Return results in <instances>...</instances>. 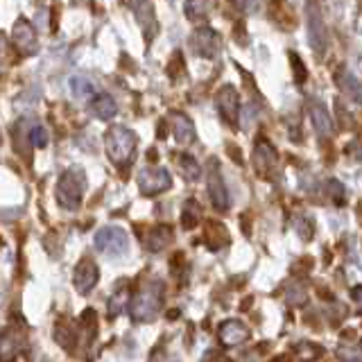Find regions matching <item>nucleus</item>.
Here are the masks:
<instances>
[{"label":"nucleus","mask_w":362,"mask_h":362,"mask_svg":"<svg viewBox=\"0 0 362 362\" xmlns=\"http://www.w3.org/2000/svg\"><path fill=\"white\" fill-rule=\"evenodd\" d=\"M105 150L113 165H129L136 156V150H139V136L122 124H113L105 134Z\"/></svg>","instance_id":"1"},{"label":"nucleus","mask_w":362,"mask_h":362,"mask_svg":"<svg viewBox=\"0 0 362 362\" xmlns=\"http://www.w3.org/2000/svg\"><path fill=\"white\" fill-rule=\"evenodd\" d=\"M84 192H86V175L79 165H73L57 181L54 197L64 211H77L84 199Z\"/></svg>","instance_id":"2"},{"label":"nucleus","mask_w":362,"mask_h":362,"mask_svg":"<svg viewBox=\"0 0 362 362\" xmlns=\"http://www.w3.org/2000/svg\"><path fill=\"white\" fill-rule=\"evenodd\" d=\"M161 305H163V286L161 283H147L139 294H134V299L129 303V313L136 322H152L161 313Z\"/></svg>","instance_id":"3"},{"label":"nucleus","mask_w":362,"mask_h":362,"mask_svg":"<svg viewBox=\"0 0 362 362\" xmlns=\"http://www.w3.org/2000/svg\"><path fill=\"white\" fill-rule=\"evenodd\" d=\"M305 18H308V43L315 50V54L322 57L328 45V30H326V23H324L322 9L317 5V0H308V3H305Z\"/></svg>","instance_id":"4"},{"label":"nucleus","mask_w":362,"mask_h":362,"mask_svg":"<svg viewBox=\"0 0 362 362\" xmlns=\"http://www.w3.org/2000/svg\"><path fill=\"white\" fill-rule=\"evenodd\" d=\"M95 249L107 256H122L129 249V235L120 226H102L95 233Z\"/></svg>","instance_id":"5"},{"label":"nucleus","mask_w":362,"mask_h":362,"mask_svg":"<svg viewBox=\"0 0 362 362\" xmlns=\"http://www.w3.org/2000/svg\"><path fill=\"white\" fill-rule=\"evenodd\" d=\"M136 184H139V190L145 197H154L173 186V177L165 168H143L136 177Z\"/></svg>","instance_id":"6"},{"label":"nucleus","mask_w":362,"mask_h":362,"mask_svg":"<svg viewBox=\"0 0 362 362\" xmlns=\"http://www.w3.org/2000/svg\"><path fill=\"white\" fill-rule=\"evenodd\" d=\"M11 39H14L16 50L23 57H32L39 52V39H37V30L28 21V18H18L14 23V30H11Z\"/></svg>","instance_id":"7"},{"label":"nucleus","mask_w":362,"mask_h":362,"mask_svg":"<svg viewBox=\"0 0 362 362\" xmlns=\"http://www.w3.org/2000/svg\"><path fill=\"white\" fill-rule=\"evenodd\" d=\"M215 107H218V113L226 124H235L238 116H240V98H238V90L231 84L222 86L218 90V95H215Z\"/></svg>","instance_id":"8"},{"label":"nucleus","mask_w":362,"mask_h":362,"mask_svg":"<svg viewBox=\"0 0 362 362\" xmlns=\"http://www.w3.org/2000/svg\"><path fill=\"white\" fill-rule=\"evenodd\" d=\"M220 45H222V39L220 34L215 32L213 28H199L192 32L190 37V48L195 50V54L199 57H206V59H211V57H215L220 52Z\"/></svg>","instance_id":"9"},{"label":"nucleus","mask_w":362,"mask_h":362,"mask_svg":"<svg viewBox=\"0 0 362 362\" xmlns=\"http://www.w3.org/2000/svg\"><path fill=\"white\" fill-rule=\"evenodd\" d=\"M100 281V269L95 265L93 258H82L79 263L75 265V272H73V286L79 294H88L98 286Z\"/></svg>","instance_id":"10"},{"label":"nucleus","mask_w":362,"mask_h":362,"mask_svg":"<svg viewBox=\"0 0 362 362\" xmlns=\"http://www.w3.org/2000/svg\"><path fill=\"white\" fill-rule=\"evenodd\" d=\"M206 184H209V197L213 202V206L218 211L229 209V190H226V186H224V177H222L220 168L215 161H211V165H209Z\"/></svg>","instance_id":"11"},{"label":"nucleus","mask_w":362,"mask_h":362,"mask_svg":"<svg viewBox=\"0 0 362 362\" xmlns=\"http://www.w3.org/2000/svg\"><path fill=\"white\" fill-rule=\"evenodd\" d=\"M218 337H220L222 346L231 349V346L245 344L247 339L252 337V331H249V326L240 320H226L218 328Z\"/></svg>","instance_id":"12"},{"label":"nucleus","mask_w":362,"mask_h":362,"mask_svg":"<svg viewBox=\"0 0 362 362\" xmlns=\"http://www.w3.org/2000/svg\"><path fill=\"white\" fill-rule=\"evenodd\" d=\"M308 113H310V122H313L317 136L331 139L335 134V124H333V118H331V113H328L326 105H322L320 100H308Z\"/></svg>","instance_id":"13"},{"label":"nucleus","mask_w":362,"mask_h":362,"mask_svg":"<svg viewBox=\"0 0 362 362\" xmlns=\"http://www.w3.org/2000/svg\"><path fill=\"white\" fill-rule=\"evenodd\" d=\"M132 11L141 23V28L145 32V39H152L154 34L158 32V23H156V16H154L152 3H147V0H132Z\"/></svg>","instance_id":"14"},{"label":"nucleus","mask_w":362,"mask_h":362,"mask_svg":"<svg viewBox=\"0 0 362 362\" xmlns=\"http://www.w3.org/2000/svg\"><path fill=\"white\" fill-rule=\"evenodd\" d=\"M173 132H175V139L179 145H190L197 139L195 124H192V120L186 116V113H177V111L173 113Z\"/></svg>","instance_id":"15"},{"label":"nucleus","mask_w":362,"mask_h":362,"mask_svg":"<svg viewBox=\"0 0 362 362\" xmlns=\"http://www.w3.org/2000/svg\"><path fill=\"white\" fill-rule=\"evenodd\" d=\"M90 113L100 120H111L118 113V105L109 93H98L90 100Z\"/></svg>","instance_id":"16"},{"label":"nucleus","mask_w":362,"mask_h":362,"mask_svg":"<svg viewBox=\"0 0 362 362\" xmlns=\"http://www.w3.org/2000/svg\"><path fill=\"white\" fill-rule=\"evenodd\" d=\"M276 163V152L267 141H258L254 147V165L258 168V173H265L267 168H274Z\"/></svg>","instance_id":"17"},{"label":"nucleus","mask_w":362,"mask_h":362,"mask_svg":"<svg viewBox=\"0 0 362 362\" xmlns=\"http://www.w3.org/2000/svg\"><path fill=\"white\" fill-rule=\"evenodd\" d=\"M218 7V0H186V16L190 21H204L213 14V9Z\"/></svg>","instance_id":"18"},{"label":"nucleus","mask_w":362,"mask_h":362,"mask_svg":"<svg viewBox=\"0 0 362 362\" xmlns=\"http://www.w3.org/2000/svg\"><path fill=\"white\" fill-rule=\"evenodd\" d=\"M170 240H173V229H170V226L158 224L150 231V235H147L145 247L150 249V252H161V249H165L170 245Z\"/></svg>","instance_id":"19"},{"label":"nucleus","mask_w":362,"mask_h":362,"mask_svg":"<svg viewBox=\"0 0 362 362\" xmlns=\"http://www.w3.org/2000/svg\"><path fill=\"white\" fill-rule=\"evenodd\" d=\"M199 220H202L199 204L195 199H188L184 204V209H181V226H184L186 231H190V229H195V226L199 224Z\"/></svg>","instance_id":"20"},{"label":"nucleus","mask_w":362,"mask_h":362,"mask_svg":"<svg viewBox=\"0 0 362 362\" xmlns=\"http://www.w3.org/2000/svg\"><path fill=\"white\" fill-rule=\"evenodd\" d=\"M177 165H179V173L186 181H197L202 175V165L192 158L190 154H179L177 156Z\"/></svg>","instance_id":"21"},{"label":"nucleus","mask_w":362,"mask_h":362,"mask_svg":"<svg viewBox=\"0 0 362 362\" xmlns=\"http://www.w3.org/2000/svg\"><path fill=\"white\" fill-rule=\"evenodd\" d=\"M337 84H339V88H342L351 100L360 102V82L349 71H339L337 73Z\"/></svg>","instance_id":"22"},{"label":"nucleus","mask_w":362,"mask_h":362,"mask_svg":"<svg viewBox=\"0 0 362 362\" xmlns=\"http://www.w3.org/2000/svg\"><path fill=\"white\" fill-rule=\"evenodd\" d=\"M18 354V344H16V335L11 331H5L0 335V362H11Z\"/></svg>","instance_id":"23"},{"label":"nucleus","mask_w":362,"mask_h":362,"mask_svg":"<svg viewBox=\"0 0 362 362\" xmlns=\"http://www.w3.org/2000/svg\"><path fill=\"white\" fill-rule=\"evenodd\" d=\"M294 356L299 358V362H317L324 356V349L315 342H301L297 349H294Z\"/></svg>","instance_id":"24"},{"label":"nucleus","mask_w":362,"mask_h":362,"mask_svg":"<svg viewBox=\"0 0 362 362\" xmlns=\"http://www.w3.org/2000/svg\"><path fill=\"white\" fill-rule=\"evenodd\" d=\"M28 139H30V145L37 147V150H43V147H48V143H50V136L41 124H32L28 132Z\"/></svg>","instance_id":"25"},{"label":"nucleus","mask_w":362,"mask_h":362,"mask_svg":"<svg viewBox=\"0 0 362 362\" xmlns=\"http://www.w3.org/2000/svg\"><path fill=\"white\" fill-rule=\"evenodd\" d=\"M326 192H328V195H331V199L337 204V206H342V204H344L346 190H344V186L339 184L337 179H328V184H326Z\"/></svg>","instance_id":"26"},{"label":"nucleus","mask_w":362,"mask_h":362,"mask_svg":"<svg viewBox=\"0 0 362 362\" xmlns=\"http://www.w3.org/2000/svg\"><path fill=\"white\" fill-rule=\"evenodd\" d=\"M337 360L339 362H360V349L358 346H342L337 349Z\"/></svg>","instance_id":"27"},{"label":"nucleus","mask_w":362,"mask_h":362,"mask_svg":"<svg viewBox=\"0 0 362 362\" xmlns=\"http://www.w3.org/2000/svg\"><path fill=\"white\" fill-rule=\"evenodd\" d=\"M71 88H73L75 95H86V93L93 90V84H90L88 79H84V77H73L71 79Z\"/></svg>","instance_id":"28"},{"label":"nucleus","mask_w":362,"mask_h":362,"mask_svg":"<svg viewBox=\"0 0 362 362\" xmlns=\"http://www.w3.org/2000/svg\"><path fill=\"white\" fill-rule=\"evenodd\" d=\"M290 59H292L294 66H297V82L301 84L303 79H305V68H303V64H301V59H299V54H297V52H292Z\"/></svg>","instance_id":"29"},{"label":"nucleus","mask_w":362,"mask_h":362,"mask_svg":"<svg viewBox=\"0 0 362 362\" xmlns=\"http://www.w3.org/2000/svg\"><path fill=\"white\" fill-rule=\"evenodd\" d=\"M5 57H7V41H5L3 34H0V71H3V62H5Z\"/></svg>","instance_id":"30"},{"label":"nucleus","mask_w":362,"mask_h":362,"mask_svg":"<svg viewBox=\"0 0 362 362\" xmlns=\"http://www.w3.org/2000/svg\"><path fill=\"white\" fill-rule=\"evenodd\" d=\"M0 145H3V134H0Z\"/></svg>","instance_id":"31"}]
</instances>
